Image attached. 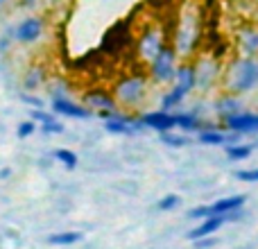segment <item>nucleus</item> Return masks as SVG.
<instances>
[{
  "label": "nucleus",
  "instance_id": "7ed1b4c3",
  "mask_svg": "<svg viewBox=\"0 0 258 249\" xmlns=\"http://www.w3.org/2000/svg\"><path fill=\"white\" fill-rule=\"evenodd\" d=\"M174 61H177V52H174L172 48H161L159 54H156V57L150 61L152 80L161 82V84L174 80V73H177V66H174Z\"/></svg>",
  "mask_w": 258,
  "mask_h": 249
},
{
  "label": "nucleus",
  "instance_id": "aec40b11",
  "mask_svg": "<svg viewBox=\"0 0 258 249\" xmlns=\"http://www.w3.org/2000/svg\"><path fill=\"white\" fill-rule=\"evenodd\" d=\"M183 98H186V93H183V91H179L177 86H174L172 91H168V93L163 95V100H161V107L168 111V109H172V107H177V104H181Z\"/></svg>",
  "mask_w": 258,
  "mask_h": 249
},
{
  "label": "nucleus",
  "instance_id": "6e6552de",
  "mask_svg": "<svg viewBox=\"0 0 258 249\" xmlns=\"http://www.w3.org/2000/svg\"><path fill=\"white\" fill-rule=\"evenodd\" d=\"M52 113L68 116V118H77V120H86V118H91V109L89 107H82V104L71 102V100L63 98V95L52 98Z\"/></svg>",
  "mask_w": 258,
  "mask_h": 249
},
{
  "label": "nucleus",
  "instance_id": "5701e85b",
  "mask_svg": "<svg viewBox=\"0 0 258 249\" xmlns=\"http://www.w3.org/2000/svg\"><path fill=\"white\" fill-rule=\"evenodd\" d=\"M36 129H39V127H36V122L30 118V120H25V122H21V125H18V129H16V136H18V138H30L32 134L36 132Z\"/></svg>",
  "mask_w": 258,
  "mask_h": 249
},
{
  "label": "nucleus",
  "instance_id": "0eeeda50",
  "mask_svg": "<svg viewBox=\"0 0 258 249\" xmlns=\"http://www.w3.org/2000/svg\"><path fill=\"white\" fill-rule=\"evenodd\" d=\"M224 127L233 134H254V132H258V113H251V111L242 109L240 113L227 118Z\"/></svg>",
  "mask_w": 258,
  "mask_h": 249
},
{
  "label": "nucleus",
  "instance_id": "39448f33",
  "mask_svg": "<svg viewBox=\"0 0 258 249\" xmlns=\"http://www.w3.org/2000/svg\"><path fill=\"white\" fill-rule=\"evenodd\" d=\"M238 218H240L238 211H231V213H224V215H209V218H204L200 222V227H195L190 233H188V238H192V240L206 238V236H211V233L218 231L224 222H231V220H238Z\"/></svg>",
  "mask_w": 258,
  "mask_h": 249
},
{
  "label": "nucleus",
  "instance_id": "423d86ee",
  "mask_svg": "<svg viewBox=\"0 0 258 249\" xmlns=\"http://www.w3.org/2000/svg\"><path fill=\"white\" fill-rule=\"evenodd\" d=\"M138 120H141L143 127L154 129V132H159V134H168V132H174V129H177L174 116L168 113L165 109H161V111H147V113H143Z\"/></svg>",
  "mask_w": 258,
  "mask_h": 249
},
{
  "label": "nucleus",
  "instance_id": "20e7f679",
  "mask_svg": "<svg viewBox=\"0 0 258 249\" xmlns=\"http://www.w3.org/2000/svg\"><path fill=\"white\" fill-rule=\"evenodd\" d=\"M45 32V21L41 16H27L14 30V41L21 45H34L36 41L43 36Z\"/></svg>",
  "mask_w": 258,
  "mask_h": 249
},
{
  "label": "nucleus",
  "instance_id": "f03ea898",
  "mask_svg": "<svg viewBox=\"0 0 258 249\" xmlns=\"http://www.w3.org/2000/svg\"><path fill=\"white\" fill-rule=\"evenodd\" d=\"M145 77L143 75H129L122 77L116 84V91H113V98L116 102L125 104V107H136L141 104V100L145 98Z\"/></svg>",
  "mask_w": 258,
  "mask_h": 249
},
{
  "label": "nucleus",
  "instance_id": "a211bd4d",
  "mask_svg": "<svg viewBox=\"0 0 258 249\" xmlns=\"http://www.w3.org/2000/svg\"><path fill=\"white\" fill-rule=\"evenodd\" d=\"M54 159L59 161V163L63 165V168L73 170L77 168V154L73 150H66V147H59V150H54Z\"/></svg>",
  "mask_w": 258,
  "mask_h": 249
},
{
  "label": "nucleus",
  "instance_id": "dca6fc26",
  "mask_svg": "<svg viewBox=\"0 0 258 249\" xmlns=\"http://www.w3.org/2000/svg\"><path fill=\"white\" fill-rule=\"evenodd\" d=\"M43 68L41 66H34L30 68V71L25 73V77H23V86H25V91H36L41 84H43Z\"/></svg>",
  "mask_w": 258,
  "mask_h": 249
},
{
  "label": "nucleus",
  "instance_id": "6ab92c4d",
  "mask_svg": "<svg viewBox=\"0 0 258 249\" xmlns=\"http://www.w3.org/2000/svg\"><path fill=\"white\" fill-rule=\"evenodd\" d=\"M240 45L245 48V52H249V54L258 52V32L256 30H245L240 34Z\"/></svg>",
  "mask_w": 258,
  "mask_h": 249
},
{
  "label": "nucleus",
  "instance_id": "c85d7f7f",
  "mask_svg": "<svg viewBox=\"0 0 258 249\" xmlns=\"http://www.w3.org/2000/svg\"><path fill=\"white\" fill-rule=\"evenodd\" d=\"M23 102H27V104H32V107H36V109H41V100L39 98H32V95H23Z\"/></svg>",
  "mask_w": 258,
  "mask_h": 249
},
{
  "label": "nucleus",
  "instance_id": "b1692460",
  "mask_svg": "<svg viewBox=\"0 0 258 249\" xmlns=\"http://www.w3.org/2000/svg\"><path fill=\"white\" fill-rule=\"evenodd\" d=\"M236 177L240 181H247V183H256L258 181V168H251V170H238Z\"/></svg>",
  "mask_w": 258,
  "mask_h": 249
},
{
  "label": "nucleus",
  "instance_id": "cd10ccee",
  "mask_svg": "<svg viewBox=\"0 0 258 249\" xmlns=\"http://www.w3.org/2000/svg\"><path fill=\"white\" fill-rule=\"evenodd\" d=\"M190 218L200 220V218H209V206H197V209L190 211Z\"/></svg>",
  "mask_w": 258,
  "mask_h": 249
},
{
  "label": "nucleus",
  "instance_id": "7c9ffc66",
  "mask_svg": "<svg viewBox=\"0 0 258 249\" xmlns=\"http://www.w3.org/2000/svg\"><path fill=\"white\" fill-rule=\"evenodd\" d=\"M9 174H12V170H3V172H0V177H3V179H7Z\"/></svg>",
  "mask_w": 258,
  "mask_h": 249
},
{
  "label": "nucleus",
  "instance_id": "412c9836",
  "mask_svg": "<svg viewBox=\"0 0 258 249\" xmlns=\"http://www.w3.org/2000/svg\"><path fill=\"white\" fill-rule=\"evenodd\" d=\"M251 150H254V145H231L227 147V156L231 161H242L251 154Z\"/></svg>",
  "mask_w": 258,
  "mask_h": 249
},
{
  "label": "nucleus",
  "instance_id": "f257e3e1",
  "mask_svg": "<svg viewBox=\"0 0 258 249\" xmlns=\"http://www.w3.org/2000/svg\"><path fill=\"white\" fill-rule=\"evenodd\" d=\"M258 86V59L242 57L229 71V89L233 93H247Z\"/></svg>",
  "mask_w": 258,
  "mask_h": 249
},
{
  "label": "nucleus",
  "instance_id": "a878e982",
  "mask_svg": "<svg viewBox=\"0 0 258 249\" xmlns=\"http://www.w3.org/2000/svg\"><path fill=\"white\" fill-rule=\"evenodd\" d=\"M32 120H34L36 125H45V122H50L52 120V113H48V111H43V109H32Z\"/></svg>",
  "mask_w": 258,
  "mask_h": 249
},
{
  "label": "nucleus",
  "instance_id": "9d476101",
  "mask_svg": "<svg viewBox=\"0 0 258 249\" xmlns=\"http://www.w3.org/2000/svg\"><path fill=\"white\" fill-rule=\"evenodd\" d=\"M161 48H163V43H161L159 32H145V34L138 39V52H141V57L147 59V61H152V59L159 54Z\"/></svg>",
  "mask_w": 258,
  "mask_h": 249
},
{
  "label": "nucleus",
  "instance_id": "c756f323",
  "mask_svg": "<svg viewBox=\"0 0 258 249\" xmlns=\"http://www.w3.org/2000/svg\"><path fill=\"white\" fill-rule=\"evenodd\" d=\"M211 245H213V240H202V238L197 240V247H211Z\"/></svg>",
  "mask_w": 258,
  "mask_h": 249
},
{
  "label": "nucleus",
  "instance_id": "1a4fd4ad",
  "mask_svg": "<svg viewBox=\"0 0 258 249\" xmlns=\"http://www.w3.org/2000/svg\"><path fill=\"white\" fill-rule=\"evenodd\" d=\"M84 104L91 111H116V98L107 91H91L84 95Z\"/></svg>",
  "mask_w": 258,
  "mask_h": 249
},
{
  "label": "nucleus",
  "instance_id": "9b49d317",
  "mask_svg": "<svg viewBox=\"0 0 258 249\" xmlns=\"http://www.w3.org/2000/svg\"><path fill=\"white\" fill-rule=\"evenodd\" d=\"M236 136H240V134H231V136H229L227 129L220 132L213 125H209V127L200 129V136L197 138H200V143H204V145H224V143H229V141H236Z\"/></svg>",
  "mask_w": 258,
  "mask_h": 249
},
{
  "label": "nucleus",
  "instance_id": "f3484780",
  "mask_svg": "<svg viewBox=\"0 0 258 249\" xmlns=\"http://www.w3.org/2000/svg\"><path fill=\"white\" fill-rule=\"evenodd\" d=\"M82 240V233L80 231H63V233H52L48 238L50 245H73V242Z\"/></svg>",
  "mask_w": 258,
  "mask_h": 249
},
{
  "label": "nucleus",
  "instance_id": "bb28decb",
  "mask_svg": "<svg viewBox=\"0 0 258 249\" xmlns=\"http://www.w3.org/2000/svg\"><path fill=\"white\" fill-rule=\"evenodd\" d=\"M41 132H43V134H61V132H63V125L52 118V120H50V122L41 125Z\"/></svg>",
  "mask_w": 258,
  "mask_h": 249
},
{
  "label": "nucleus",
  "instance_id": "393cba45",
  "mask_svg": "<svg viewBox=\"0 0 258 249\" xmlns=\"http://www.w3.org/2000/svg\"><path fill=\"white\" fill-rule=\"evenodd\" d=\"M179 202H181L179 195H165L156 206H159V211H170V209H174V206H179Z\"/></svg>",
  "mask_w": 258,
  "mask_h": 249
},
{
  "label": "nucleus",
  "instance_id": "4be33fe9",
  "mask_svg": "<svg viewBox=\"0 0 258 249\" xmlns=\"http://www.w3.org/2000/svg\"><path fill=\"white\" fill-rule=\"evenodd\" d=\"M161 138H163V143H165V145H170V147H186L188 143H190V138H188V136H177L174 132L161 134Z\"/></svg>",
  "mask_w": 258,
  "mask_h": 249
},
{
  "label": "nucleus",
  "instance_id": "ddd939ff",
  "mask_svg": "<svg viewBox=\"0 0 258 249\" xmlns=\"http://www.w3.org/2000/svg\"><path fill=\"white\" fill-rule=\"evenodd\" d=\"M245 204V197L242 195H233V197H224V200H218L215 204L209 206V215H224L231 213V211H238Z\"/></svg>",
  "mask_w": 258,
  "mask_h": 249
},
{
  "label": "nucleus",
  "instance_id": "2f4dec72",
  "mask_svg": "<svg viewBox=\"0 0 258 249\" xmlns=\"http://www.w3.org/2000/svg\"><path fill=\"white\" fill-rule=\"evenodd\" d=\"M23 5H34V0H23Z\"/></svg>",
  "mask_w": 258,
  "mask_h": 249
},
{
  "label": "nucleus",
  "instance_id": "2eb2a0df",
  "mask_svg": "<svg viewBox=\"0 0 258 249\" xmlns=\"http://www.w3.org/2000/svg\"><path fill=\"white\" fill-rule=\"evenodd\" d=\"M174 120H177V127L183 129V132H195V129H200V111L177 113V116H174Z\"/></svg>",
  "mask_w": 258,
  "mask_h": 249
},
{
  "label": "nucleus",
  "instance_id": "473e14b6",
  "mask_svg": "<svg viewBox=\"0 0 258 249\" xmlns=\"http://www.w3.org/2000/svg\"><path fill=\"white\" fill-rule=\"evenodd\" d=\"M0 5H3V0H0Z\"/></svg>",
  "mask_w": 258,
  "mask_h": 249
},
{
  "label": "nucleus",
  "instance_id": "4468645a",
  "mask_svg": "<svg viewBox=\"0 0 258 249\" xmlns=\"http://www.w3.org/2000/svg\"><path fill=\"white\" fill-rule=\"evenodd\" d=\"M174 82H177L174 86L188 95L192 89H195V84H197V82H195V68L186 66V64H183V66H179L177 73H174Z\"/></svg>",
  "mask_w": 258,
  "mask_h": 249
},
{
  "label": "nucleus",
  "instance_id": "f8f14e48",
  "mask_svg": "<svg viewBox=\"0 0 258 249\" xmlns=\"http://www.w3.org/2000/svg\"><path fill=\"white\" fill-rule=\"evenodd\" d=\"M215 111H218V116L222 118V120H227V118L242 111V100L236 98V95H222V98L215 102Z\"/></svg>",
  "mask_w": 258,
  "mask_h": 249
}]
</instances>
